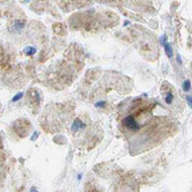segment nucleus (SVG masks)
<instances>
[{
    "instance_id": "1",
    "label": "nucleus",
    "mask_w": 192,
    "mask_h": 192,
    "mask_svg": "<svg viewBox=\"0 0 192 192\" xmlns=\"http://www.w3.org/2000/svg\"><path fill=\"white\" fill-rule=\"evenodd\" d=\"M124 106L119 128L127 139L132 154L142 153L175 134L177 123L169 113H155L159 103L140 97Z\"/></svg>"
},
{
    "instance_id": "2",
    "label": "nucleus",
    "mask_w": 192,
    "mask_h": 192,
    "mask_svg": "<svg viewBox=\"0 0 192 192\" xmlns=\"http://www.w3.org/2000/svg\"><path fill=\"white\" fill-rule=\"evenodd\" d=\"M71 131L76 145L87 148V151L94 148L103 137L102 130L95 123L90 122L89 118H87V120L80 117L75 118L71 125Z\"/></svg>"
},
{
    "instance_id": "3",
    "label": "nucleus",
    "mask_w": 192,
    "mask_h": 192,
    "mask_svg": "<svg viewBox=\"0 0 192 192\" xmlns=\"http://www.w3.org/2000/svg\"><path fill=\"white\" fill-rule=\"evenodd\" d=\"M135 42L142 57H145L147 60H156L159 57V47L154 36L148 34L146 30H141L135 36Z\"/></svg>"
},
{
    "instance_id": "4",
    "label": "nucleus",
    "mask_w": 192,
    "mask_h": 192,
    "mask_svg": "<svg viewBox=\"0 0 192 192\" xmlns=\"http://www.w3.org/2000/svg\"><path fill=\"white\" fill-rule=\"evenodd\" d=\"M161 93H162V97L164 103L169 106H171L173 110H180V108L182 109V101H180V96L177 95L176 90L174 89V87L171 85H169L168 82H164L163 83L162 88H161Z\"/></svg>"
},
{
    "instance_id": "5",
    "label": "nucleus",
    "mask_w": 192,
    "mask_h": 192,
    "mask_svg": "<svg viewBox=\"0 0 192 192\" xmlns=\"http://www.w3.org/2000/svg\"><path fill=\"white\" fill-rule=\"evenodd\" d=\"M86 192H103V190L97 184H95L93 182H89L88 184H86Z\"/></svg>"
},
{
    "instance_id": "6",
    "label": "nucleus",
    "mask_w": 192,
    "mask_h": 192,
    "mask_svg": "<svg viewBox=\"0 0 192 192\" xmlns=\"http://www.w3.org/2000/svg\"><path fill=\"white\" fill-rule=\"evenodd\" d=\"M24 23L22 21H15L14 24H13V29L15 30V31H20V30L23 28Z\"/></svg>"
},
{
    "instance_id": "7",
    "label": "nucleus",
    "mask_w": 192,
    "mask_h": 192,
    "mask_svg": "<svg viewBox=\"0 0 192 192\" xmlns=\"http://www.w3.org/2000/svg\"><path fill=\"white\" fill-rule=\"evenodd\" d=\"M36 52V49L35 47H28L24 49V53L27 54V56H33V54H35Z\"/></svg>"
},
{
    "instance_id": "8",
    "label": "nucleus",
    "mask_w": 192,
    "mask_h": 192,
    "mask_svg": "<svg viewBox=\"0 0 192 192\" xmlns=\"http://www.w3.org/2000/svg\"><path fill=\"white\" fill-rule=\"evenodd\" d=\"M164 47H166V52H167V56H168V57H171L173 52H171V49H170V47H169L168 43H164Z\"/></svg>"
},
{
    "instance_id": "9",
    "label": "nucleus",
    "mask_w": 192,
    "mask_h": 192,
    "mask_svg": "<svg viewBox=\"0 0 192 192\" xmlns=\"http://www.w3.org/2000/svg\"><path fill=\"white\" fill-rule=\"evenodd\" d=\"M22 96H23V93H19V94H16V95H15V96L13 97L12 102H18L19 99H22Z\"/></svg>"
},
{
    "instance_id": "10",
    "label": "nucleus",
    "mask_w": 192,
    "mask_h": 192,
    "mask_svg": "<svg viewBox=\"0 0 192 192\" xmlns=\"http://www.w3.org/2000/svg\"><path fill=\"white\" fill-rule=\"evenodd\" d=\"M186 99H187V102H189V105L192 108V96H187Z\"/></svg>"
},
{
    "instance_id": "11",
    "label": "nucleus",
    "mask_w": 192,
    "mask_h": 192,
    "mask_svg": "<svg viewBox=\"0 0 192 192\" xmlns=\"http://www.w3.org/2000/svg\"><path fill=\"white\" fill-rule=\"evenodd\" d=\"M189 87H190V82L186 81L185 83H184V90H187V89H189Z\"/></svg>"
}]
</instances>
